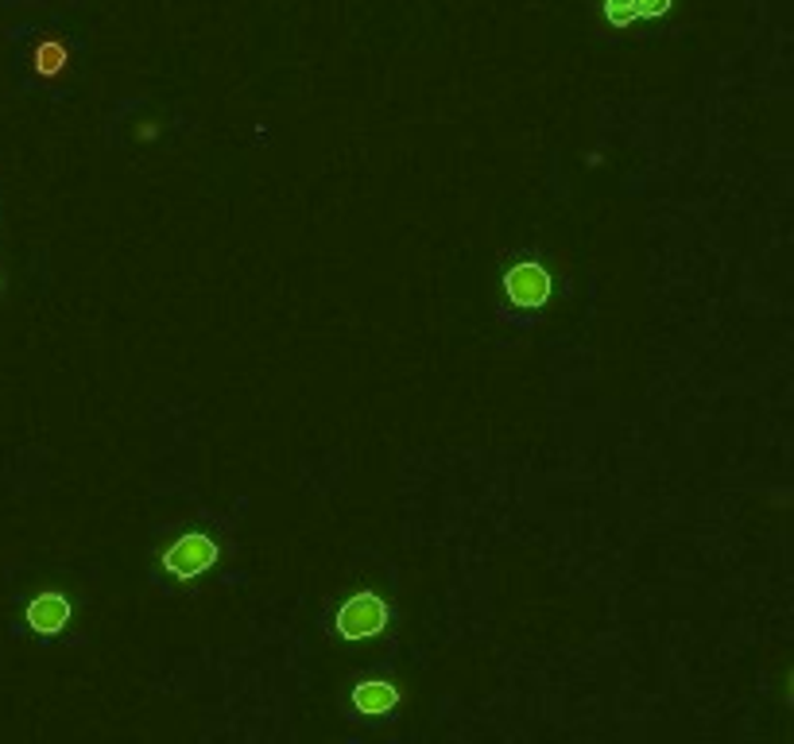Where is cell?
<instances>
[{
    "mask_svg": "<svg viewBox=\"0 0 794 744\" xmlns=\"http://www.w3.org/2000/svg\"><path fill=\"white\" fill-rule=\"evenodd\" d=\"M337 636L345 640H372L388 629V605L380 602L376 594H353L349 602L337 609L334 620Z\"/></svg>",
    "mask_w": 794,
    "mask_h": 744,
    "instance_id": "6da1fadb",
    "label": "cell"
},
{
    "mask_svg": "<svg viewBox=\"0 0 794 744\" xmlns=\"http://www.w3.org/2000/svg\"><path fill=\"white\" fill-rule=\"evenodd\" d=\"M218 562V543L202 532H190L183 540H175L163 555V567L171 570L175 578H198Z\"/></svg>",
    "mask_w": 794,
    "mask_h": 744,
    "instance_id": "7a4b0ae2",
    "label": "cell"
},
{
    "mask_svg": "<svg viewBox=\"0 0 794 744\" xmlns=\"http://www.w3.org/2000/svg\"><path fill=\"white\" fill-rule=\"evenodd\" d=\"M504 292H508V299L516 307L535 310L550 299V272L543 264H531V260L528 264H516L512 272L504 275Z\"/></svg>",
    "mask_w": 794,
    "mask_h": 744,
    "instance_id": "3957f363",
    "label": "cell"
},
{
    "mask_svg": "<svg viewBox=\"0 0 794 744\" xmlns=\"http://www.w3.org/2000/svg\"><path fill=\"white\" fill-rule=\"evenodd\" d=\"M71 620V602L62 594H39L36 602L27 605V624L39 632V636H59Z\"/></svg>",
    "mask_w": 794,
    "mask_h": 744,
    "instance_id": "277c9868",
    "label": "cell"
},
{
    "mask_svg": "<svg viewBox=\"0 0 794 744\" xmlns=\"http://www.w3.org/2000/svg\"><path fill=\"white\" fill-rule=\"evenodd\" d=\"M399 706V686L388 679H369V682H357L353 691V709L364 714V718H384L392 709Z\"/></svg>",
    "mask_w": 794,
    "mask_h": 744,
    "instance_id": "5b68a950",
    "label": "cell"
},
{
    "mask_svg": "<svg viewBox=\"0 0 794 744\" xmlns=\"http://www.w3.org/2000/svg\"><path fill=\"white\" fill-rule=\"evenodd\" d=\"M62 66H66V47L62 44H39L36 51V71L44 74V78H54V74H62Z\"/></svg>",
    "mask_w": 794,
    "mask_h": 744,
    "instance_id": "8992f818",
    "label": "cell"
},
{
    "mask_svg": "<svg viewBox=\"0 0 794 744\" xmlns=\"http://www.w3.org/2000/svg\"><path fill=\"white\" fill-rule=\"evenodd\" d=\"M605 20L612 27H628L640 20V9H635V0H605Z\"/></svg>",
    "mask_w": 794,
    "mask_h": 744,
    "instance_id": "52a82bcc",
    "label": "cell"
},
{
    "mask_svg": "<svg viewBox=\"0 0 794 744\" xmlns=\"http://www.w3.org/2000/svg\"><path fill=\"white\" fill-rule=\"evenodd\" d=\"M674 0H635V9H640V16H667L671 12Z\"/></svg>",
    "mask_w": 794,
    "mask_h": 744,
    "instance_id": "ba28073f",
    "label": "cell"
}]
</instances>
